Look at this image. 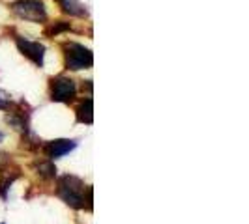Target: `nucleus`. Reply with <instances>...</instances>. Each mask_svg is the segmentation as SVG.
Returning <instances> with one entry per match:
<instances>
[{
  "label": "nucleus",
  "mask_w": 249,
  "mask_h": 224,
  "mask_svg": "<svg viewBox=\"0 0 249 224\" xmlns=\"http://www.w3.org/2000/svg\"><path fill=\"white\" fill-rule=\"evenodd\" d=\"M88 187L85 189V183L75 177V176H62L58 179V196L75 209H83L87 202Z\"/></svg>",
  "instance_id": "1"
},
{
  "label": "nucleus",
  "mask_w": 249,
  "mask_h": 224,
  "mask_svg": "<svg viewBox=\"0 0 249 224\" xmlns=\"http://www.w3.org/2000/svg\"><path fill=\"white\" fill-rule=\"evenodd\" d=\"M64 54H66V67L73 69V71L92 67V64H94L92 50L87 49L85 45H79V43H66Z\"/></svg>",
  "instance_id": "2"
},
{
  "label": "nucleus",
  "mask_w": 249,
  "mask_h": 224,
  "mask_svg": "<svg viewBox=\"0 0 249 224\" xmlns=\"http://www.w3.org/2000/svg\"><path fill=\"white\" fill-rule=\"evenodd\" d=\"M12 8L13 12L25 21L43 23L47 19V10H45V4L41 0H17Z\"/></svg>",
  "instance_id": "3"
},
{
  "label": "nucleus",
  "mask_w": 249,
  "mask_h": 224,
  "mask_svg": "<svg viewBox=\"0 0 249 224\" xmlns=\"http://www.w3.org/2000/svg\"><path fill=\"white\" fill-rule=\"evenodd\" d=\"M77 94V86L68 77H56L51 82V99L56 103H71Z\"/></svg>",
  "instance_id": "4"
},
{
  "label": "nucleus",
  "mask_w": 249,
  "mask_h": 224,
  "mask_svg": "<svg viewBox=\"0 0 249 224\" xmlns=\"http://www.w3.org/2000/svg\"><path fill=\"white\" fill-rule=\"evenodd\" d=\"M17 49L25 54L28 60L36 64L37 67L43 65V56H45V47L37 41H30V39H23V37H17Z\"/></svg>",
  "instance_id": "5"
},
{
  "label": "nucleus",
  "mask_w": 249,
  "mask_h": 224,
  "mask_svg": "<svg viewBox=\"0 0 249 224\" xmlns=\"http://www.w3.org/2000/svg\"><path fill=\"white\" fill-rule=\"evenodd\" d=\"M77 148V142L75 140H68V138H58V140H53L45 146V153L49 159H58L66 153L73 151Z\"/></svg>",
  "instance_id": "6"
},
{
  "label": "nucleus",
  "mask_w": 249,
  "mask_h": 224,
  "mask_svg": "<svg viewBox=\"0 0 249 224\" xmlns=\"http://www.w3.org/2000/svg\"><path fill=\"white\" fill-rule=\"evenodd\" d=\"M77 120L81 124H92L94 122V101L87 99L79 105V109H77Z\"/></svg>",
  "instance_id": "7"
},
{
  "label": "nucleus",
  "mask_w": 249,
  "mask_h": 224,
  "mask_svg": "<svg viewBox=\"0 0 249 224\" xmlns=\"http://www.w3.org/2000/svg\"><path fill=\"white\" fill-rule=\"evenodd\" d=\"M58 4H60V8H62L66 13H70V15H75V17H83V15H87V10H85V6L79 2V0H56Z\"/></svg>",
  "instance_id": "8"
},
{
  "label": "nucleus",
  "mask_w": 249,
  "mask_h": 224,
  "mask_svg": "<svg viewBox=\"0 0 249 224\" xmlns=\"http://www.w3.org/2000/svg\"><path fill=\"white\" fill-rule=\"evenodd\" d=\"M6 122L10 125H13L15 129H19V131H25V133H26V129H28V118H26L21 111L10 112V114L6 116Z\"/></svg>",
  "instance_id": "9"
},
{
  "label": "nucleus",
  "mask_w": 249,
  "mask_h": 224,
  "mask_svg": "<svg viewBox=\"0 0 249 224\" xmlns=\"http://www.w3.org/2000/svg\"><path fill=\"white\" fill-rule=\"evenodd\" d=\"M37 170H39V174L43 176V177H54V174H56V168H54V164H51V162L39 164Z\"/></svg>",
  "instance_id": "10"
},
{
  "label": "nucleus",
  "mask_w": 249,
  "mask_h": 224,
  "mask_svg": "<svg viewBox=\"0 0 249 224\" xmlns=\"http://www.w3.org/2000/svg\"><path fill=\"white\" fill-rule=\"evenodd\" d=\"M64 30H70V25L64 23V21H58V23H54V25L47 30V34H49V36H56V34H60Z\"/></svg>",
  "instance_id": "11"
},
{
  "label": "nucleus",
  "mask_w": 249,
  "mask_h": 224,
  "mask_svg": "<svg viewBox=\"0 0 249 224\" xmlns=\"http://www.w3.org/2000/svg\"><path fill=\"white\" fill-rule=\"evenodd\" d=\"M10 105H12V99H10V96H8L6 92H0V111H6Z\"/></svg>",
  "instance_id": "12"
}]
</instances>
